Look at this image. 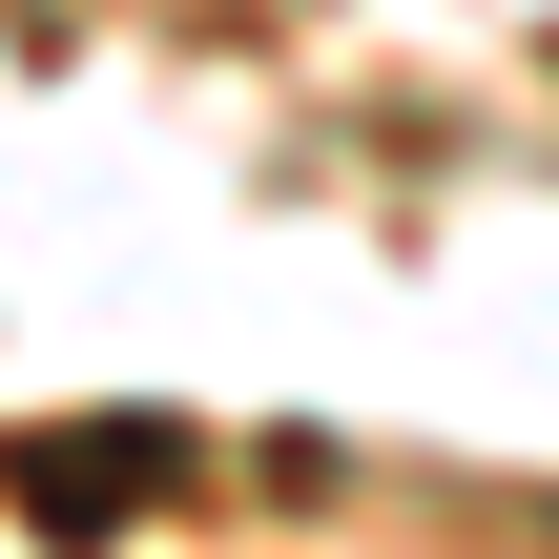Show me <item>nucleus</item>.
<instances>
[{"label": "nucleus", "mask_w": 559, "mask_h": 559, "mask_svg": "<svg viewBox=\"0 0 559 559\" xmlns=\"http://www.w3.org/2000/svg\"><path fill=\"white\" fill-rule=\"evenodd\" d=\"M145 456H166V436H83V456H41V519H104V498H124Z\"/></svg>", "instance_id": "nucleus-1"}]
</instances>
